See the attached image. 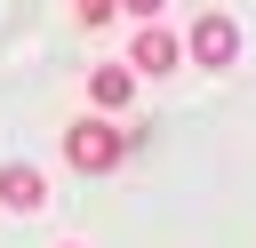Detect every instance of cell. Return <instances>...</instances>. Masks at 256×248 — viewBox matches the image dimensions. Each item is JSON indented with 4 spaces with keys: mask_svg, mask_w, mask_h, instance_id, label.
<instances>
[{
    "mask_svg": "<svg viewBox=\"0 0 256 248\" xmlns=\"http://www.w3.org/2000/svg\"><path fill=\"white\" fill-rule=\"evenodd\" d=\"M64 248H80V240H64Z\"/></svg>",
    "mask_w": 256,
    "mask_h": 248,
    "instance_id": "8",
    "label": "cell"
},
{
    "mask_svg": "<svg viewBox=\"0 0 256 248\" xmlns=\"http://www.w3.org/2000/svg\"><path fill=\"white\" fill-rule=\"evenodd\" d=\"M88 104H96V112H128V104H136V72H128V64H96V72H88Z\"/></svg>",
    "mask_w": 256,
    "mask_h": 248,
    "instance_id": "5",
    "label": "cell"
},
{
    "mask_svg": "<svg viewBox=\"0 0 256 248\" xmlns=\"http://www.w3.org/2000/svg\"><path fill=\"white\" fill-rule=\"evenodd\" d=\"M72 16H80V24H112L120 8H112V0H72Z\"/></svg>",
    "mask_w": 256,
    "mask_h": 248,
    "instance_id": "6",
    "label": "cell"
},
{
    "mask_svg": "<svg viewBox=\"0 0 256 248\" xmlns=\"http://www.w3.org/2000/svg\"><path fill=\"white\" fill-rule=\"evenodd\" d=\"M64 160H72L80 176H104V168H120V160H128V136L112 128V112H88V120H72V128H64Z\"/></svg>",
    "mask_w": 256,
    "mask_h": 248,
    "instance_id": "1",
    "label": "cell"
},
{
    "mask_svg": "<svg viewBox=\"0 0 256 248\" xmlns=\"http://www.w3.org/2000/svg\"><path fill=\"white\" fill-rule=\"evenodd\" d=\"M184 56H192L200 72H232V64H240V24H232V16H216V8H208V16H192Z\"/></svg>",
    "mask_w": 256,
    "mask_h": 248,
    "instance_id": "2",
    "label": "cell"
},
{
    "mask_svg": "<svg viewBox=\"0 0 256 248\" xmlns=\"http://www.w3.org/2000/svg\"><path fill=\"white\" fill-rule=\"evenodd\" d=\"M176 56H184V40H176L168 24H136V40H128V72H136V80L176 72Z\"/></svg>",
    "mask_w": 256,
    "mask_h": 248,
    "instance_id": "3",
    "label": "cell"
},
{
    "mask_svg": "<svg viewBox=\"0 0 256 248\" xmlns=\"http://www.w3.org/2000/svg\"><path fill=\"white\" fill-rule=\"evenodd\" d=\"M0 208H8V216H32V208H48V176H40L32 160H8V168H0Z\"/></svg>",
    "mask_w": 256,
    "mask_h": 248,
    "instance_id": "4",
    "label": "cell"
},
{
    "mask_svg": "<svg viewBox=\"0 0 256 248\" xmlns=\"http://www.w3.org/2000/svg\"><path fill=\"white\" fill-rule=\"evenodd\" d=\"M112 8H120V16H136V24H152V16H160V0H112Z\"/></svg>",
    "mask_w": 256,
    "mask_h": 248,
    "instance_id": "7",
    "label": "cell"
}]
</instances>
